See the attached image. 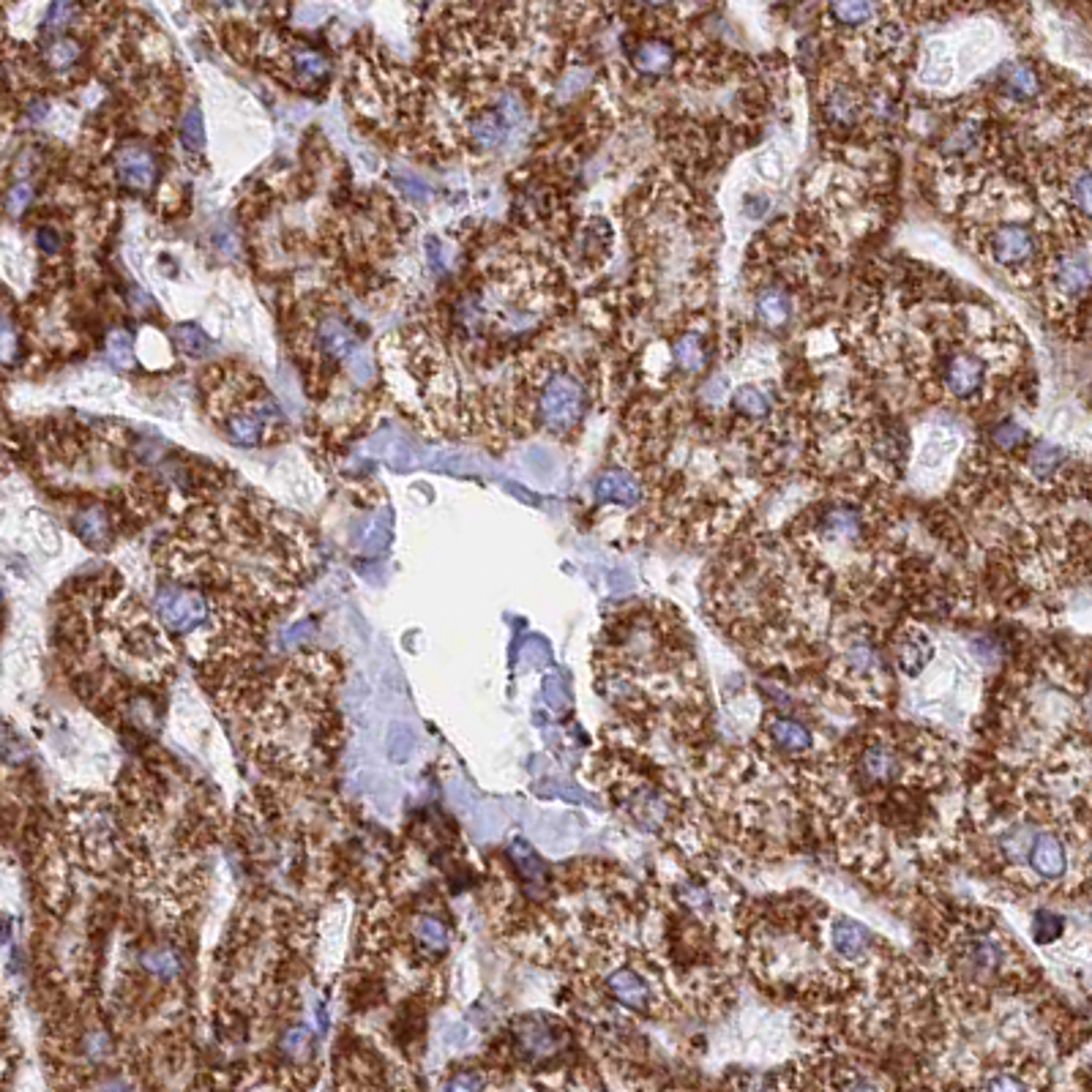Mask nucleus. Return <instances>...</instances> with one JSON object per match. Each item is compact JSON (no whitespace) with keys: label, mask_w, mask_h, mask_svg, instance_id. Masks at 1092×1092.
<instances>
[{"label":"nucleus","mask_w":1092,"mask_h":1092,"mask_svg":"<svg viewBox=\"0 0 1092 1092\" xmlns=\"http://www.w3.org/2000/svg\"><path fill=\"white\" fill-rule=\"evenodd\" d=\"M181 140L186 142V148H202V118H200V109L197 107H191L188 109L186 115H183V123H181Z\"/></svg>","instance_id":"33"},{"label":"nucleus","mask_w":1092,"mask_h":1092,"mask_svg":"<svg viewBox=\"0 0 1092 1092\" xmlns=\"http://www.w3.org/2000/svg\"><path fill=\"white\" fill-rule=\"evenodd\" d=\"M825 115H828L831 123L849 126V123H855L857 115H860V99H855V94H849V91H836V94L825 102Z\"/></svg>","instance_id":"27"},{"label":"nucleus","mask_w":1092,"mask_h":1092,"mask_svg":"<svg viewBox=\"0 0 1092 1092\" xmlns=\"http://www.w3.org/2000/svg\"><path fill=\"white\" fill-rule=\"evenodd\" d=\"M533 410L544 429H549L554 435H565L574 426H579L582 415L588 410V391L576 375L565 369H554L541 380Z\"/></svg>","instance_id":"1"},{"label":"nucleus","mask_w":1092,"mask_h":1092,"mask_svg":"<svg viewBox=\"0 0 1092 1092\" xmlns=\"http://www.w3.org/2000/svg\"><path fill=\"white\" fill-rule=\"evenodd\" d=\"M563 1033L546 1022H525V1027H517V1052L525 1062L554 1057L563 1049Z\"/></svg>","instance_id":"8"},{"label":"nucleus","mask_w":1092,"mask_h":1092,"mask_svg":"<svg viewBox=\"0 0 1092 1092\" xmlns=\"http://www.w3.org/2000/svg\"><path fill=\"white\" fill-rule=\"evenodd\" d=\"M928 653H931V642H928L926 631L912 628V631H907V634L899 636V656L896 658H899L902 672L910 675V678H915L917 672L923 670Z\"/></svg>","instance_id":"19"},{"label":"nucleus","mask_w":1092,"mask_h":1092,"mask_svg":"<svg viewBox=\"0 0 1092 1092\" xmlns=\"http://www.w3.org/2000/svg\"><path fill=\"white\" fill-rule=\"evenodd\" d=\"M287 58H290L293 77L295 80H301V83H320V80H326V77H328V71H330L328 58H326V55H320V52H315V49L293 47L290 52H287Z\"/></svg>","instance_id":"20"},{"label":"nucleus","mask_w":1092,"mask_h":1092,"mask_svg":"<svg viewBox=\"0 0 1092 1092\" xmlns=\"http://www.w3.org/2000/svg\"><path fill=\"white\" fill-rule=\"evenodd\" d=\"M727 391H729L727 377L716 375V377H710V380H707V386H705V391H702V397H705L707 401H713V404H721V401L727 400Z\"/></svg>","instance_id":"37"},{"label":"nucleus","mask_w":1092,"mask_h":1092,"mask_svg":"<svg viewBox=\"0 0 1092 1092\" xmlns=\"http://www.w3.org/2000/svg\"><path fill=\"white\" fill-rule=\"evenodd\" d=\"M999 85H1002V94L1013 102H1033L1041 96V88H1044L1041 74L1035 71L1033 63H1024V60L1008 63L999 74Z\"/></svg>","instance_id":"11"},{"label":"nucleus","mask_w":1092,"mask_h":1092,"mask_svg":"<svg viewBox=\"0 0 1092 1092\" xmlns=\"http://www.w3.org/2000/svg\"><path fill=\"white\" fill-rule=\"evenodd\" d=\"M1059 931H1062V920L1052 912H1038L1033 923V934L1038 942H1052L1057 940Z\"/></svg>","instance_id":"34"},{"label":"nucleus","mask_w":1092,"mask_h":1092,"mask_svg":"<svg viewBox=\"0 0 1092 1092\" xmlns=\"http://www.w3.org/2000/svg\"><path fill=\"white\" fill-rule=\"evenodd\" d=\"M831 940H834V951L846 959V962H863L866 956L874 948V934L863 923H857L852 917L838 915L831 926Z\"/></svg>","instance_id":"9"},{"label":"nucleus","mask_w":1092,"mask_h":1092,"mask_svg":"<svg viewBox=\"0 0 1092 1092\" xmlns=\"http://www.w3.org/2000/svg\"><path fill=\"white\" fill-rule=\"evenodd\" d=\"M80 52H83V47H80V41H77V38L52 34V38L44 44L41 60H44V66H47V69L66 71L80 60Z\"/></svg>","instance_id":"22"},{"label":"nucleus","mask_w":1092,"mask_h":1092,"mask_svg":"<svg viewBox=\"0 0 1092 1092\" xmlns=\"http://www.w3.org/2000/svg\"><path fill=\"white\" fill-rule=\"evenodd\" d=\"M1024 440H1027V429H1024L1022 423L1010 421V418L999 421L991 429V443L1002 448V451H1016L1019 446H1024Z\"/></svg>","instance_id":"30"},{"label":"nucleus","mask_w":1092,"mask_h":1092,"mask_svg":"<svg viewBox=\"0 0 1092 1092\" xmlns=\"http://www.w3.org/2000/svg\"><path fill=\"white\" fill-rule=\"evenodd\" d=\"M140 962L142 967H145L153 978H159V981H176L178 973H181V959H178V953L173 951V948H167V945H159V948L145 951L140 956Z\"/></svg>","instance_id":"25"},{"label":"nucleus","mask_w":1092,"mask_h":1092,"mask_svg":"<svg viewBox=\"0 0 1092 1092\" xmlns=\"http://www.w3.org/2000/svg\"><path fill=\"white\" fill-rule=\"evenodd\" d=\"M1055 284L1065 298H1079L1092 284V268L1084 255H1062L1055 265Z\"/></svg>","instance_id":"13"},{"label":"nucleus","mask_w":1092,"mask_h":1092,"mask_svg":"<svg viewBox=\"0 0 1092 1092\" xmlns=\"http://www.w3.org/2000/svg\"><path fill=\"white\" fill-rule=\"evenodd\" d=\"M410 752H412V735L404 727H400L394 735H391V757H394V760H404Z\"/></svg>","instance_id":"38"},{"label":"nucleus","mask_w":1092,"mask_h":1092,"mask_svg":"<svg viewBox=\"0 0 1092 1092\" xmlns=\"http://www.w3.org/2000/svg\"><path fill=\"white\" fill-rule=\"evenodd\" d=\"M988 252L991 257L997 259L999 265L1005 268H1019V265H1027L1030 259L1035 257L1038 252V238L1030 227L1024 224H999L997 230L991 233V241H988Z\"/></svg>","instance_id":"4"},{"label":"nucleus","mask_w":1092,"mask_h":1092,"mask_svg":"<svg viewBox=\"0 0 1092 1092\" xmlns=\"http://www.w3.org/2000/svg\"><path fill=\"white\" fill-rule=\"evenodd\" d=\"M732 407L740 415H746V418H764L770 412V407H773V400L760 386H740L732 394Z\"/></svg>","instance_id":"23"},{"label":"nucleus","mask_w":1092,"mask_h":1092,"mask_svg":"<svg viewBox=\"0 0 1092 1092\" xmlns=\"http://www.w3.org/2000/svg\"><path fill=\"white\" fill-rule=\"evenodd\" d=\"M486 1081L481 1079V1076H457V1079L451 1081L448 1087H459V1090H478V1087H483Z\"/></svg>","instance_id":"42"},{"label":"nucleus","mask_w":1092,"mask_h":1092,"mask_svg":"<svg viewBox=\"0 0 1092 1092\" xmlns=\"http://www.w3.org/2000/svg\"><path fill=\"white\" fill-rule=\"evenodd\" d=\"M953 967L964 981H988L997 978L1005 967V945L988 934L986 928H970L953 951Z\"/></svg>","instance_id":"2"},{"label":"nucleus","mask_w":1092,"mask_h":1092,"mask_svg":"<svg viewBox=\"0 0 1092 1092\" xmlns=\"http://www.w3.org/2000/svg\"><path fill=\"white\" fill-rule=\"evenodd\" d=\"M112 165H115V173H118V181L126 188H137V191H148L153 188V181H156V162H153V153L142 145H120L115 156H112Z\"/></svg>","instance_id":"7"},{"label":"nucleus","mask_w":1092,"mask_h":1092,"mask_svg":"<svg viewBox=\"0 0 1092 1092\" xmlns=\"http://www.w3.org/2000/svg\"><path fill=\"white\" fill-rule=\"evenodd\" d=\"M754 309H757V318L763 320L764 326L770 328H778L789 320V312H792V304H789V295L781 290V287H764L754 298Z\"/></svg>","instance_id":"18"},{"label":"nucleus","mask_w":1092,"mask_h":1092,"mask_svg":"<svg viewBox=\"0 0 1092 1092\" xmlns=\"http://www.w3.org/2000/svg\"><path fill=\"white\" fill-rule=\"evenodd\" d=\"M1027 863L1041 880H1062L1068 871V849L1057 834L1041 831L1033 836V844L1027 849Z\"/></svg>","instance_id":"6"},{"label":"nucleus","mask_w":1092,"mask_h":1092,"mask_svg":"<svg viewBox=\"0 0 1092 1092\" xmlns=\"http://www.w3.org/2000/svg\"><path fill=\"white\" fill-rule=\"evenodd\" d=\"M672 355H675V364L681 366L683 372H696L705 364V341L699 333H683L681 339L675 341Z\"/></svg>","instance_id":"26"},{"label":"nucleus","mask_w":1092,"mask_h":1092,"mask_svg":"<svg viewBox=\"0 0 1092 1092\" xmlns=\"http://www.w3.org/2000/svg\"><path fill=\"white\" fill-rule=\"evenodd\" d=\"M28 115H31L34 120H41L44 115H47V105H44V102H31V105H28Z\"/></svg>","instance_id":"43"},{"label":"nucleus","mask_w":1092,"mask_h":1092,"mask_svg":"<svg viewBox=\"0 0 1092 1092\" xmlns=\"http://www.w3.org/2000/svg\"><path fill=\"white\" fill-rule=\"evenodd\" d=\"M397 183H400V186L404 188V194H410L415 202L429 200V188H426V183H423V181H418V178L397 176Z\"/></svg>","instance_id":"39"},{"label":"nucleus","mask_w":1092,"mask_h":1092,"mask_svg":"<svg viewBox=\"0 0 1092 1092\" xmlns=\"http://www.w3.org/2000/svg\"><path fill=\"white\" fill-rule=\"evenodd\" d=\"M388 539H391V525H388V517L383 514V517L375 519V522L369 525V530H366L364 546L369 549V552H377V549H383V546H386Z\"/></svg>","instance_id":"35"},{"label":"nucleus","mask_w":1092,"mask_h":1092,"mask_svg":"<svg viewBox=\"0 0 1092 1092\" xmlns=\"http://www.w3.org/2000/svg\"><path fill=\"white\" fill-rule=\"evenodd\" d=\"M639 6H645V9H664V6H670L672 0H636Z\"/></svg>","instance_id":"44"},{"label":"nucleus","mask_w":1092,"mask_h":1092,"mask_svg":"<svg viewBox=\"0 0 1092 1092\" xmlns=\"http://www.w3.org/2000/svg\"><path fill=\"white\" fill-rule=\"evenodd\" d=\"M318 344L323 353L328 355V358H336V361H350V358L358 353L355 336L350 333V328L336 318H328L320 323Z\"/></svg>","instance_id":"15"},{"label":"nucleus","mask_w":1092,"mask_h":1092,"mask_svg":"<svg viewBox=\"0 0 1092 1092\" xmlns=\"http://www.w3.org/2000/svg\"><path fill=\"white\" fill-rule=\"evenodd\" d=\"M107 355H109V361H112L115 366H123V369L134 366L131 336L126 333V330H112V333L107 336Z\"/></svg>","instance_id":"31"},{"label":"nucleus","mask_w":1092,"mask_h":1092,"mask_svg":"<svg viewBox=\"0 0 1092 1092\" xmlns=\"http://www.w3.org/2000/svg\"><path fill=\"white\" fill-rule=\"evenodd\" d=\"M675 66V47L667 38H645L634 49V69L645 77H661Z\"/></svg>","instance_id":"14"},{"label":"nucleus","mask_w":1092,"mask_h":1092,"mask_svg":"<svg viewBox=\"0 0 1092 1092\" xmlns=\"http://www.w3.org/2000/svg\"><path fill=\"white\" fill-rule=\"evenodd\" d=\"M176 339L181 344V350L188 353L191 358H202V355L211 350V339L205 336V330L191 326V323H183L176 328Z\"/></svg>","instance_id":"28"},{"label":"nucleus","mask_w":1092,"mask_h":1092,"mask_svg":"<svg viewBox=\"0 0 1092 1092\" xmlns=\"http://www.w3.org/2000/svg\"><path fill=\"white\" fill-rule=\"evenodd\" d=\"M942 383L956 400H970L986 386V361L975 353L953 355L951 361L945 364Z\"/></svg>","instance_id":"5"},{"label":"nucleus","mask_w":1092,"mask_h":1092,"mask_svg":"<svg viewBox=\"0 0 1092 1092\" xmlns=\"http://www.w3.org/2000/svg\"><path fill=\"white\" fill-rule=\"evenodd\" d=\"M593 494L601 503L618 505H636L642 500V486L631 473L625 471H607L599 475V481L593 486Z\"/></svg>","instance_id":"12"},{"label":"nucleus","mask_w":1092,"mask_h":1092,"mask_svg":"<svg viewBox=\"0 0 1092 1092\" xmlns=\"http://www.w3.org/2000/svg\"><path fill=\"white\" fill-rule=\"evenodd\" d=\"M36 244H38V249H41L44 255H55V252L60 249V238L55 230L44 227V230H38V233H36Z\"/></svg>","instance_id":"41"},{"label":"nucleus","mask_w":1092,"mask_h":1092,"mask_svg":"<svg viewBox=\"0 0 1092 1092\" xmlns=\"http://www.w3.org/2000/svg\"><path fill=\"white\" fill-rule=\"evenodd\" d=\"M544 693H546V699H549V705L552 707H563L565 699H568V692H565V686L560 678H549V681L544 683Z\"/></svg>","instance_id":"40"},{"label":"nucleus","mask_w":1092,"mask_h":1092,"mask_svg":"<svg viewBox=\"0 0 1092 1092\" xmlns=\"http://www.w3.org/2000/svg\"><path fill=\"white\" fill-rule=\"evenodd\" d=\"M877 0H828V14L841 28H863L877 20Z\"/></svg>","instance_id":"16"},{"label":"nucleus","mask_w":1092,"mask_h":1092,"mask_svg":"<svg viewBox=\"0 0 1092 1092\" xmlns=\"http://www.w3.org/2000/svg\"><path fill=\"white\" fill-rule=\"evenodd\" d=\"M77 17V0H52V6L47 9V17H44V31L47 34H60L66 31Z\"/></svg>","instance_id":"29"},{"label":"nucleus","mask_w":1092,"mask_h":1092,"mask_svg":"<svg viewBox=\"0 0 1092 1092\" xmlns=\"http://www.w3.org/2000/svg\"><path fill=\"white\" fill-rule=\"evenodd\" d=\"M767 735L773 738V743H778L781 749H789V752H803L814 743L809 727H803L795 718H770Z\"/></svg>","instance_id":"21"},{"label":"nucleus","mask_w":1092,"mask_h":1092,"mask_svg":"<svg viewBox=\"0 0 1092 1092\" xmlns=\"http://www.w3.org/2000/svg\"><path fill=\"white\" fill-rule=\"evenodd\" d=\"M1027 465H1030V471H1033L1038 478H1049V475H1055V473L1065 465V451H1062L1059 446H1055V443L1041 440V443H1035V446L1030 448V454H1027Z\"/></svg>","instance_id":"24"},{"label":"nucleus","mask_w":1092,"mask_h":1092,"mask_svg":"<svg viewBox=\"0 0 1092 1092\" xmlns=\"http://www.w3.org/2000/svg\"><path fill=\"white\" fill-rule=\"evenodd\" d=\"M74 530L88 546L105 549L107 541H109V517H107L102 505H88L85 511L74 517Z\"/></svg>","instance_id":"17"},{"label":"nucleus","mask_w":1092,"mask_h":1092,"mask_svg":"<svg viewBox=\"0 0 1092 1092\" xmlns=\"http://www.w3.org/2000/svg\"><path fill=\"white\" fill-rule=\"evenodd\" d=\"M156 612L165 620V625L176 634H188L194 628H200L208 618L205 596L197 590L186 588H167L156 596Z\"/></svg>","instance_id":"3"},{"label":"nucleus","mask_w":1092,"mask_h":1092,"mask_svg":"<svg viewBox=\"0 0 1092 1092\" xmlns=\"http://www.w3.org/2000/svg\"><path fill=\"white\" fill-rule=\"evenodd\" d=\"M1070 200H1073V205H1076V211L1092 219V170L1090 173H1081V176L1073 181V186H1070Z\"/></svg>","instance_id":"32"},{"label":"nucleus","mask_w":1092,"mask_h":1092,"mask_svg":"<svg viewBox=\"0 0 1092 1092\" xmlns=\"http://www.w3.org/2000/svg\"><path fill=\"white\" fill-rule=\"evenodd\" d=\"M607 988H610V994L620 1005H625V1008H634V1010H645L653 1005V988H650V983H647L645 978L639 973H634L631 967H620V970H615V973L607 978Z\"/></svg>","instance_id":"10"},{"label":"nucleus","mask_w":1092,"mask_h":1092,"mask_svg":"<svg viewBox=\"0 0 1092 1092\" xmlns=\"http://www.w3.org/2000/svg\"><path fill=\"white\" fill-rule=\"evenodd\" d=\"M31 200H34V188L28 186V183H17L6 194V211L12 213V216H20L31 205Z\"/></svg>","instance_id":"36"}]
</instances>
